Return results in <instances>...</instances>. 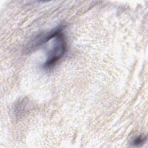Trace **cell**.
I'll list each match as a JSON object with an SVG mask.
<instances>
[{
	"label": "cell",
	"instance_id": "1",
	"mask_svg": "<svg viewBox=\"0 0 148 148\" xmlns=\"http://www.w3.org/2000/svg\"><path fill=\"white\" fill-rule=\"evenodd\" d=\"M62 27H59L50 31V47L47 51V57L43 64L45 69L53 68L65 55L66 51V42L62 32Z\"/></svg>",
	"mask_w": 148,
	"mask_h": 148
},
{
	"label": "cell",
	"instance_id": "2",
	"mask_svg": "<svg viewBox=\"0 0 148 148\" xmlns=\"http://www.w3.org/2000/svg\"><path fill=\"white\" fill-rule=\"evenodd\" d=\"M146 136L144 135H139L136 137L131 142V144L134 146H139L142 145L146 141Z\"/></svg>",
	"mask_w": 148,
	"mask_h": 148
}]
</instances>
